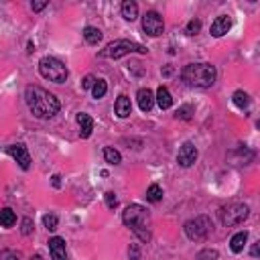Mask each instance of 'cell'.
I'll return each mask as SVG.
<instances>
[{
    "mask_svg": "<svg viewBox=\"0 0 260 260\" xmlns=\"http://www.w3.org/2000/svg\"><path fill=\"white\" fill-rule=\"evenodd\" d=\"M25 102H27L29 110L33 112V116L43 118V120L45 118H53L61 108L59 100L55 98L51 92H47V89H43L39 86H27Z\"/></svg>",
    "mask_w": 260,
    "mask_h": 260,
    "instance_id": "1",
    "label": "cell"
},
{
    "mask_svg": "<svg viewBox=\"0 0 260 260\" xmlns=\"http://www.w3.org/2000/svg\"><path fill=\"white\" fill-rule=\"evenodd\" d=\"M216 77L218 71L211 63H189L181 69V80L191 87H211Z\"/></svg>",
    "mask_w": 260,
    "mask_h": 260,
    "instance_id": "2",
    "label": "cell"
},
{
    "mask_svg": "<svg viewBox=\"0 0 260 260\" xmlns=\"http://www.w3.org/2000/svg\"><path fill=\"white\" fill-rule=\"evenodd\" d=\"M122 222L139 236V240L149 242L151 232H149V211H146L139 203H132L122 211Z\"/></svg>",
    "mask_w": 260,
    "mask_h": 260,
    "instance_id": "3",
    "label": "cell"
},
{
    "mask_svg": "<svg viewBox=\"0 0 260 260\" xmlns=\"http://www.w3.org/2000/svg\"><path fill=\"white\" fill-rule=\"evenodd\" d=\"M149 49L142 47L140 43H134V41H126V39H120L106 45L98 55L102 59H120L124 55H130V53H146Z\"/></svg>",
    "mask_w": 260,
    "mask_h": 260,
    "instance_id": "4",
    "label": "cell"
},
{
    "mask_svg": "<svg viewBox=\"0 0 260 260\" xmlns=\"http://www.w3.org/2000/svg\"><path fill=\"white\" fill-rule=\"evenodd\" d=\"M39 73H41V77H45V80H49V82H55V84H63L67 80V75H69L67 67L55 57H43L39 61Z\"/></svg>",
    "mask_w": 260,
    "mask_h": 260,
    "instance_id": "5",
    "label": "cell"
},
{
    "mask_svg": "<svg viewBox=\"0 0 260 260\" xmlns=\"http://www.w3.org/2000/svg\"><path fill=\"white\" fill-rule=\"evenodd\" d=\"M248 216H250V208H248L246 203H230V206H224L220 209V222L225 228L242 224Z\"/></svg>",
    "mask_w": 260,
    "mask_h": 260,
    "instance_id": "6",
    "label": "cell"
},
{
    "mask_svg": "<svg viewBox=\"0 0 260 260\" xmlns=\"http://www.w3.org/2000/svg\"><path fill=\"white\" fill-rule=\"evenodd\" d=\"M211 220L208 216H197L193 220H189L185 222V236L189 240H193V242H201V240H206L209 232H211Z\"/></svg>",
    "mask_w": 260,
    "mask_h": 260,
    "instance_id": "7",
    "label": "cell"
},
{
    "mask_svg": "<svg viewBox=\"0 0 260 260\" xmlns=\"http://www.w3.org/2000/svg\"><path fill=\"white\" fill-rule=\"evenodd\" d=\"M142 31L149 37H161L163 31H165L163 17L156 13V10H149V13L142 17Z\"/></svg>",
    "mask_w": 260,
    "mask_h": 260,
    "instance_id": "8",
    "label": "cell"
},
{
    "mask_svg": "<svg viewBox=\"0 0 260 260\" xmlns=\"http://www.w3.org/2000/svg\"><path fill=\"white\" fill-rule=\"evenodd\" d=\"M197 161V149H195V144L193 142H183L181 144V149L177 153V163L179 167H191Z\"/></svg>",
    "mask_w": 260,
    "mask_h": 260,
    "instance_id": "9",
    "label": "cell"
},
{
    "mask_svg": "<svg viewBox=\"0 0 260 260\" xmlns=\"http://www.w3.org/2000/svg\"><path fill=\"white\" fill-rule=\"evenodd\" d=\"M6 153L13 156V159L20 165V169H27L31 167V155H29V151H27V146L22 144V142H18V144H10V146H6Z\"/></svg>",
    "mask_w": 260,
    "mask_h": 260,
    "instance_id": "10",
    "label": "cell"
},
{
    "mask_svg": "<svg viewBox=\"0 0 260 260\" xmlns=\"http://www.w3.org/2000/svg\"><path fill=\"white\" fill-rule=\"evenodd\" d=\"M232 29V18L228 17V15H220L216 20H213L211 22V37H224L225 35V33H228Z\"/></svg>",
    "mask_w": 260,
    "mask_h": 260,
    "instance_id": "11",
    "label": "cell"
},
{
    "mask_svg": "<svg viewBox=\"0 0 260 260\" xmlns=\"http://www.w3.org/2000/svg\"><path fill=\"white\" fill-rule=\"evenodd\" d=\"M49 254L51 260H65V240L59 238V236H53L49 238Z\"/></svg>",
    "mask_w": 260,
    "mask_h": 260,
    "instance_id": "12",
    "label": "cell"
},
{
    "mask_svg": "<svg viewBox=\"0 0 260 260\" xmlns=\"http://www.w3.org/2000/svg\"><path fill=\"white\" fill-rule=\"evenodd\" d=\"M137 100H139V108L142 110V112H151L153 110V106H155V94L151 92L149 87H142V89H139V94H137Z\"/></svg>",
    "mask_w": 260,
    "mask_h": 260,
    "instance_id": "13",
    "label": "cell"
},
{
    "mask_svg": "<svg viewBox=\"0 0 260 260\" xmlns=\"http://www.w3.org/2000/svg\"><path fill=\"white\" fill-rule=\"evenodd\" d=\"M77 124H80V137L82 139L92 137V130H94V118L92 116L80 112V114H77Z\"/></svg>",
    "mask_w": 260,
    "mask_h": 260,
    "instance_id": "14",
    "label": "cell"
},
{
    "mask_svg": "<svg viewBox=\"0 0 260 260\" xmlns=\"http://www.w3.org/2000/svg\"><path fill=\"white\" fill-rule=\"evenodd\" d=\"M114 110H116V116L118 118H128L132 114V104H130V98L128 96H118L116 104H114Z\"/></svg>",
    "mask_w": 260,
    "mask_h": 260,
    "instance_id": "15",
    "label": "cell"
},
{
    "mask_svg": "<svg viewBox=\"0 0 260 260\" xmlns=\"http://www.w3.org/2000/svg\"><path fill=\"white\" fill-rule=\"evenodd\" d=\"M156 104H159V108L161 110H169L173 106V98H171V92L165 87V86H161L159 89H156Z\"/></svg>",
    "mask_w": 260,
    "mask_h": 260,
    "instance_id": "16",
    "label": "cell"
},
{
    "mask_svg": "<svg viewBox=\"0 0 260 260\" xmlns=\"http://www.w3.org/2000/svg\"><path fill=\"white\" fill-rule=\"evenodd\" d=\"M248 242V232H238V234H234L232 236V240H230V248H232V252L234 254H240L244 250V244Z\"/></svg>",
    "mask_w": 260,
    "mask_h": 260,
    "instance_id": "17",
    "label": "cell"
},
{
    "mask_svg": "<svg viewBox=\"0 0 260 260\" xmlns=\"http://www.w3.org/2000/svg\"><path fill=\"white\" fill-rule=\"evenodd\" d=\"M122 17L126 18V20H137L139 17V6L137 2H132V0H126V2H122Z\"/></svg>",
    "mask_w": 260,
    "mask_h": 260,
    "instance_id": "18",
    "label": "cell"
},
{
    "mask_svg": "<svg viewBox=\"0 0 260 260\" xmlns=\"http://www.w3.org/2000/svg\"><path fill=\"white\" fill-rule=\"evenodd\" d=\"M232 102H234V106H236V108L248 110V106H250V96H248L246 92H242V89H238V92H234Z\"/></svg>",
    "mask_w": 260,
    "mask_h": 260,
    "instance_id": "19",
    "label": "cell"
},
{
    "mask_svg": "<svg viewBox=\"0 0 260 260\" xmlns=\"http://www.w3.org/2000/svg\"><path fill=\"white\" fill-rule=\"evenodd\" d=\"M84 39H86V43H89V45H98V43L102 41V31L96 29V27H86V29H84Z\"/></svg>",
    "mask_w": 260,
    "mask_h": 260,
    "instance_id": "20",
    "label": "cell"
},
{
    "mask_svg": "<svg viewBox=\"0 0 260 260\" xmlns=\"http://www.w3.org/2000/svg\"><path fill=\"white\" fill-rule=\"evenodd\" d=\"M0 224H2V228H13V225L17 224V216L10 208H4L2 211H0Z\"/></svg>",
    "mask_w": 260,
    "mask_h": 260,
    "instance_id": "21",
    "label": "cell"
},
{
    "mask_svg": "<svg viewBox=\"0 0 260 260\" xmlns=\"http://www.w3.org/2000/svg\"><path fill=\"white\" fill-rule=\"evenodd\" d=\"M161 199H163V189H161V185L153 183L149 189H146V201H151V203H159Z\"/></svg>",
    "mask_w": 260,
    "mask_h": 260,
    "instance_id": "22",
    "label": "cell"
},
{
    "mask_svg": "<svg viewBox=\"0 0 260 260\" xmlns=\"http://www.w3.org/2000/svg\"><path fill=\"white\" fill-rule=\"evenodd\" d=\"M104 159L110 165H120L122 163V155L116 149H112V146H106V149H104Z\"/></svg>",
    "mask_w": 260,
    "mask_h": 260,
    "instance_id": "23",
    "label": "cell"
},
{
    "mask_svg": "<svg viewBox=\"0 0 260 260\" xmlns=\"http://www.w3.org/2000/svg\"><path fill=\"white\" fill-rule=\"evenodd\" d=\"M43 225L49 232H55V230H57V225H59V218L55 216V213H45V216H43Z\"/></svg>",
    "mask_w": 260,
    "mask_h": 260,
    "instance_id": "24",
    "label": "cell"
},
{
    "mask_svg": "<svg viewBox=\"0 0 260 260\" xmlns=\"http://www.w3.org/2000/svg\"><path fill=\"white\" fill-rule=\"evenodd\" d=\"M106 92H108V84H106V80H98L96 86H94V89H92V96H94L96 100H100V98H104V96H106Z\"/></svg>",
    "mask_w": 260,
    "mask_h": 260,
    "instance_id": "25",
    "label": "cell"
},
{
    "mask_svg": "<svg viewBox=\"0 0 260 260\" xmlns=\"http://www.w3.org/2000/svg\"><path fill=\"white\" fill-rule=\"evenodd\" d=\"M199 31H201V20H199V18H193V20H189V22H187V27H185V33H187L189 37L197 35Z\"/></svg>",
    "mask_w": 260,
    "mask_h": 260,
    "instance_id": "26",
    "label": "cell"
},
{
    "mask_svg": "<svg viewBox=\"0 0 260 260\" xmlns=\"http://www.w3.org/2000/svg\"><path fill=\"white\" fill-rule=\"evenodd\" d=\"M191 114H193V106H189V104H185V106H181L179 110H177V118L179 120H189L191 118Z\"/></svg>",
    "mask_w": 260,
    "mask_h": 260,
    "instance_id": "27",
    "label": "cell"
},
{
    "mask_svg": "<svg viewBox=\"0 0 260 260\" xmlns=\"http://www.w3.org/2000/svg\"><path fill=\"white\" fill-rule=\"evenodd\" d=\"M218 250H211V248H208V250H201L197 254V260H218Z\"/></svg>",
    "mask_w": 260,
    "mask_h": 260,
    "instance_id": "28",
    "label": "cell"
},
{
    "mask_svg": "<svg viewBox=\"0 0 260 260\" xmlns=\"http://www.w3.org/2000/svg\"><path fill=\"white\" fill-rule=\"evenodd\" d=\"M104 197H106V206H108L110 209H114V208L118 206V197L114 195V191H108V193H106Z\"/></svg>",
    "mask_w": 260,
    "mask_h": 260,
    "instance_id": "29",
    "label": "cell"
},
{
    "mask_svg": "<svg viewBox=\"0 0 260 260\" xmlns=\"http://www.w3.org/2000/svg\"><path fill=\"white\" fill-rule=\"evenodd\" d=\"M96 82H98V80H96L94 75H86V77H84V82H82V87H84V89H94Z\"/></svg>",
    "mask_w": 260,
    "mask_h": 260,
    "instance_id": "30",
    "label": "cell"
},
{
    "mask_svg": "<svg viewBox=\"0 0 260 260\" xmlns=\"http://www.w3.org/2000/svg\"><path fill=\"white\" fill-rule=\"evenodd\" d=\"M128 256H130V260H139V258H140V250H139V246H137V244H130V248H128Z\"/></svg>",
    "mask_w": 260,
    "mask_h": 260,
    "instance_id": "31",
    "label": "cell"
},
{
    "mask_svg": "<svg viewBox=\"0 0 260 260\" xmlns=\"http://www.w3.org/2000/svg\"><path fill=\"white\" fill-rule=\"evenodd\" d=\"M20 254L18 252H10V250H2V252H0V258H2V260H17Z\"/></svg>",
    "mask_w": 260,
    "mask_h": 260,
    "instance_id": "32",
    "label": "cell"
},
{
    "mask_svg": "<svg viewBox=\"0 0 260 260\" xmlns=\"http://www.w3.org/2000/svg\"><path fill=\"white\" fill-rule=\"evenodd\" d=\"M33 232V224H31V220L27 218V220H22V234L25 236H29Z\"/></svg>",
    "mask_w": 260,
    "mask_h": 260,
    "instance_id": "33",
    "label": "cell"
},
{
    "mask_svg": "<svg viewBox=\"0 0 260 260\" xmlns=\"http://www.w3.org/2000/svg\"><path fill=\"white\" fill-rule=\"evenodd\" d=\"M250 256H254V258L260 256V240H256V242L250 246Z\"/></svg>",
    "mask_w": 260,
    "mask_h": 260,
    "instance_id": "34",
    "label": "cell"
},
{
    "mask_svg": "<svg viewBox=\"0 0 260 260\" xmlns=\"http://www.w3.org/2000/svg\"><path fill=\"white\" fill-rule=\"evenodd\" d=\"M45 6H47V2H31V8L35 10V13H39V10H43Z\"/></svg>",
    "mask_w": 260,
    "mask_h": 260,
    "instance_id": "35",
    "label": "cell"
},
{
    "mask_svg": "<svg viewBox=\"0 0 260 260\" xmlns=\"http://www.w3.org/2000/svg\"><path fill=\"white\" fill-rule=\"evenodd\" d=\"M171 73H173V67H171V65H167L165 69H163V75H165V77H169V75H171Z\"/></svg>",
    "mask_w": 260,
    "mask_h": 260,
    "instance_id": "36",
    "label": "cell"
},
{
    "mask_svg": "<svg viewBox=\"0 0 260 260\" xmlns=\"http://www.w3.org/2000/svg\"><path fill=\"white\" fill-rule=\"evenodd\" d=\"M59 179H61L59 175H55V177H53V185H55V187H59V185H61V181H59Z\"/></svg>",
    "mask_w": 260,
    "mask_h": 260,
    "instance_id": "37",
    "label": "cell"
},
{
    "mask_svg": "<svg viewBox=\"0 0 260 260\" xmlns=\"http://www.w3.org/2000/svg\"><path fill=\"white\" fill-rule=\"evenodd\" d=\"M31 260H43V256H39V254H37V256H33Z\"/></svg>",
    "mask_w": 260,
    "mask_h": 260,
    "instance_id": "38",
    "label": "cell"
},
{
    "mask_svg": "<svg viewBox=\"0 0 260 260\" xmlns=\"http://www.w3.org/2000/svg\"><path fill=\"white\" fill-rule=\"evenodd\" d=\"M256 128H258V130H260V118H258V120H256Z\"/></svg>",
    "mask_w": 260,
    "mask_h": 260,
    "instance_id": "39",
    "label": "cell"
}]
</instances>
